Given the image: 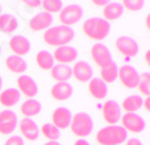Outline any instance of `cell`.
Instances as JSON below:
<instances>
[{
    "instance_id": "41",
    "label": "cell",
    "mask_w": 150,
    "mask_h": 145,
    "mask_svg": "<svg viewBox=\"0 0 150 145\" xmlns=\"http://www.w3.org/2000/svg\"><path fill=\"white\" fill-rule=\"evenodd\" d=\"M43 145H61L58 141H47V142H45Z\"/></svg>"
},
{
    "instance_id": "12",
    "label": "cell",
    "mask_w": 150,
    "mask_h": 145,
    "mask_svg": "<svg viewBox=\"0 0 150 145\" xmlns=\"http://www.w3.org/2000/svg\"><path fill=\"white\" fill-rule=\"evenodd\" d=\"M18 126V115L15 111L7 109L0 111V134H11Z\"/></svg>"
},
{
    "instance_id": "33",
    "label": "cell",
    "mask_w": 150,
    "mask_h": 145,
    "mask_svg": "<svg viewBox=\"0 0 150 145\" xmlns=\"http://www.w3.org/2000/svg\"><path fill=\"white\" fill-rule=\"evenodd\" d=\"M143 6H145L143 0H125L122 3V7L127 11H131V12H137V11L142 10Z\"/></svg>"
},
{
    "instance_id": "10",
    "label": "cell",
    "mask_w": 150,
    "mask_h": 145,
    "mask_svg": "<svg viewBox=\"0 0 150 145\" xmlns=\"http://www.w3.org/2000/svg\"><path fill=\"white\" fill-rule=\"evenodd\" d=\"M103 118L108 125H116L122 117V109L116 100H107L101 106Z\"/></svg>"
},
{
    "instance_id": "2",
    "label": "cell",
    "mask_w": 150,
    "mask_h": 145,
    "mask_svg": "<svg viewBox=\"0 0 150 145\" xmlns=\"http://www.w3.org/2000/svg\"><path fill=\"white\" fill-rule=\"evenodd\" d=\"M81 30L85 36L89 39L93 41H103L105 37L110 34L111 26L107 21H104L103 18L95 16V18H89L83 23Z\"/></svg>"
},
{
    "instance_id": "13",
    "label": "cell",
    "mask_w": 150,
    "mask_h": 145,
    "mask_svg": "<svg viewBox=\"0 0 150 145\" xmlns=\"http://www.w3.org/2000/svg\"><path fill=\"white\" fill-rule=\"evenodd\" d=\"M19 131H21V137L26 138L28 141H35L39 137V127L35 124V121L31 118H22V121L18 124Z\"/></svg>"
},
{
    "instance_id": "28",
    "label": "cell",
    "mask_w": 150,
    "mask_h": 145,
    "mask_svg": "<svg viewBox=\"0 0 150 145\" xmlns=\"http://www.w3.org/2000/svg\"><path fill=\"white\" fill-rule=\"evenodd\" d=\"M35 63L42 71H50L54 67V58L53 54L47 50H39L35 56Z\"/></svg>"
},
{
    "instance_id": "27",
    "label": "cell",
    "mask_w": 150,
    "mask_h": 145,
    "mask_svg": "<svg viewBox=\"0 0 150 145\" xmlns=\"http://www.w3.org/2000/svg\"><path fill=\"white\" fill-rule=\"evenodd\" d=\"M118 65L115 64V61L112 60L110 64H107L105 67L100 68V77L105 84H110V83H114L118 79Z\"/></svg>"
},
{
    "instance_id": "18",
    "label": "cell",
    "mask_w": 150,
    "mask_h": 145,
    "mask_svg": "<svg viewBox=\"0 0 150 145\" xmlns=\"http://www.w3.org/2000/svg\"><path fill=\"white\" fill-rule=\"evenodd\" d=\"M53 23V16L45 11L38 12L37 15H34L30 22H28V27L31 31H42V30H47L52 27Z\"/></svg>"
},
{
    "instance_id": "14",
    "label": "cell",
    "mask_w": 150,
    "mask_h": 145,
    "mask_svg": "<svg viewBox=\"0 0 150 145\" xmlns=\"http://www.w3.org/2000/svg\"><path fill=\"white\" fill-rule=\"evenodd\" d=\"M72 77L80 83H88L93 79V68L87 61H77L72 68Z\"/></svg>"
},
{
    "instance_id": "9",
    "label": "cell",
    "mask_w": 150,
    "mask_h": 145,
    "mask_svg": "<svg viewBox=\"0 0 150 145\" xmlns=\"http://www.w3.org/2000/svg\"><path fill=\"white\" fill-rule=\"evenodd\" d=\"M115 48L125 57H135L139 52V45L134 38L127 36L118 37L115 41Z\"/></svg>"
},
{
    "instance_id": "25",
    "label": "cell",
    "mask_w": 150,
    "mask_h": 145,
    "mask_svg": "<svg viewBox=\"0 0 150 145\" xmlns=\"http://www.w3.org/2000/svg\"><path fill=\"white\" fill-rule=\"evenodd\" d=\"M42 110V104L39 100L34 99H26L21 104V113L25 118H31L34 115H38Z\"/></svg>"
},
{
    "instance_id": "7",
    "label": "cell",
    "mask_w": 150,
    "mask_h": 145,
    "mask_svg": "<svg viewBox=\"0 0 150 145\" xmlns=\"http://www.w3.org/2000/svg\"><path fill=\"white\" fill-rule=\"evenodd\" d=\"M18 91L21 95H25L27 99H34L35 96L38 95V84L34 79L28 75H21L16 80Z\"/></svg>"
},
{
    "instance_id": "24",
    "label": "cell",
    "mask_w": 150,
    "mask_h": 145,
    "mask_svg": "<svg viewBox=\"0 0 150 145\" xmlns=\"http://www.w3.org/2000/svg\"><path fill=\"white\" fill-rule=\"evenodd\" d=\"M21 100V94L16 88H7L0 92V104L4 107H14Z\"/></svg>"
},
{
    "instance_id": "43",
    "label": "cell",
    "mask_w": 150,
    "mask_h": 145,
    "mask_svg": "<svg viewBox=\"0 0 150 145\" xmlns=\"http://www.w3.org/2000/svg\"><path fill=\"white\" fill-rule=\"evenodd\" d=\"M1 87H3V79L0 76V92H1Z\"/></svg>"
},
{
    "instance_id": "38",
    "label": "cell",
    "mask_w": 150,
    "mask_h": 145,
    "mask_svg": "<svg viewBox=\"0 0 150 145\" xmlns=\"http://www.w3.org/2000/svg\"><path fill=\"white\" fill-rule=\"evenodd\" d=\"M95 6H98V7H105L107 4H108V1L107 0H101V1H93Z\"/></svg>"
},
{
    "instance_id": "11",
    "label": "cell",
    "mask_w": 150,
    "mask_h": 145,
    "mask_svg": "<svg viewBox=\"0 0 150 145\" xmlns=\"http://www.w3.org/2000/svg\"><path fill=\"white\" fill-rule=\"evenodd\" d=\"M91 58L99 68L105 67L107 64H110L112 61V56L110 49L100 42L95 43L91 48Z\"/></svg>"
},
{
    "instance_id": "42",
    "label": "cell",
    "mask_w": 150,
    "mask_h": 145,
    "mask_svg": "<svg viewBox=\"0 0 150 145\" xmlns=\"http://www.w3.org/2000/svg\"><path fill=\"white\" fill-rule=\"evenodd\" d=\"M149 19H150V16H149V15H147V16H146V21H145V23H146V28H147V30H149V28H150V23H149Z\"/></svg>"
},
{
    "instance_id": "45",
    "label": "cell",
    "mask_w": 150,
    "mask_h": 145,
    "mask_svg": "<svg viewBox=\"0 0 150 145\" xmlns=\"http://www.w3.org/2000/svg\"><path fill=\"white\" fill-rule=\"evenodd\" d=\"M0 53H1V52H0Z\"/></svg>"
},
{
    "instance_id": "19",
    "label": "cell",
    "mask_w": 150,
    "mask_h": 145,
    "mask_svg": "<svg viewBox=\"0 0 150 145\" xmlns=\"http://www.w3.org/2000/svg\"><path fill=\"white\" fill-rule=\"evenodd\" d=\"M50 95H52L53 99L64 102L73 95V87L69 83H56L50 88Z\"/></svg>"
},
{
    "instance_id": "17",
    "label": "cell",
    "mask_w": 150,
    "mask_h": 145,
    "mask_svg": "<svg viewBox=\"0 0 150 145\" xmlns=\"http://www.w3.org/2000/svg\"><path fill=\"white\" fill-rule=\"evenodd\" d=\"M73 114L70 113V110L67 107H57L52 114V124L58 129H68L70 126V121H72Z\"/></svg>"
},
{
    "instance_id": "15",
    "label": "cell",
    "mask_w": 150,
    "mask_h": 145,
    "mask_svg": "<svg viewBox=\"0 0 150 145\" xmlns=\"http://www.w3.org/2000/svg\"><path fill=\"white\" fill-rule=\"evenodd\" d=\"M53 58H54V63L58 64H68L76 61L77 58V50L76 48L70 45H65V46H59V48H56V50L53 52Z\"/></svg>"
},
{
    "instance_id": "35",
    "label": "cell",
    "mask_w": 150,
    "mask_h": 145,
    "mask_svg": "<svg viewBox=\"0 0 150 145\" xmlns=\"http://www.w3.org/2000/svg\"><path fill=\"white\" fill-rule=\"evenodd\" d=\"M25 6H27V7H31V8H38L41 7V1H38V0H27V1H25Z\"/></svg>"
},
{
    "instance_id": "29",
    "label": "cell",
    "mask_w": 150,
    "mask_h": 145,
    "mask_svg": "<svg viewBox=\"0 0 150 145\" xmlns=\"http://www.w3.org/2000/svg\"><path fill=\"white\" fill-rule=\"evenodd\" d=\"M143 99L139 95H129L123 99L120 109H123L126 113H137L142 107Z\"/></svg>"
},
{
    "instance_id": "1",
    "label": "cell",
    "mask_w": 150,
    "mask_h": 145,
    "mask_svg": "<svg viewBox=\"0 0 150 145\" xmlns=\"http://www.w3.org/2000/svg\"><path fill=\"white\" fill-rule=\"evenodd\" d=\"M74 38V30L72 27H67V26H53V27L47 28L43 33V41L45 43L54 48H59V46L69 45Z\"/></svg>"
},
{
    "instance_id": "6",
    "label": "cell",
    "mask_w": 150,
    "mask_h": 145,
    "mask_svg": "<svg viewBox=\"0 0 150 145\" xmlns=\"http://www.w3.org/2000/svg\"><path fill=\"white\" fill-rule=\"evenodd\" d=\"M118 79L120 80L123 87L133 90L137 88V85L139 83V73L131 65H122L118 69Z\"/></svg>"
},
{
    "instance_id": "40",
    "label": "cell",
    "mask_w": 150,
    "mask_h": 145,
    "mask_svg": "<svg viewBox=\"0 0 150 145\" xmlns=\"http://www.w3.org/2000/svg\"><path fill=\"white\" fill-rule=\"evenodd\" d=\"M145 63H146V65H150V52L149 50L145 53Z\"/></svg>"
},
{
    "instance_id": "3",
    "label": "cell",
    "mask_w": 150,
    "mask_h": 145,
    "mask_svg": "<svg viewBox=\"0 0 150 145\" xmlns=\"http://www.w3.org/2000/svg\"><path fill=\"white\" fill-rule=\"evenodd\" d=\"M127 140V131L119 125H108L96 133V141L100 145H120Z\"/></svg>"
},
{
    "instance_id": "34",
    "label": "cell",
    "mask_w": 150,
    "mask_h": 145,
    "mask_svg": "<svg viewBox=\"0 0 150 145\" xmlns=\"http://www.w3.org/2000/svg\"><path fill=\"white\" fill-rule=\"evenodd\" d=\"M4 145H25V141L21 136H10L8 140H6Z\"/></svg>"
},
{
    "instance_id": "21",
    "label": "cell",
    "mask_w": 150,
    "mask_h": 145,
    "mask_svg": "<svg viewBox=\"0 0 150 145\" xmlns=\"http://www.w3.org/2000/svg\"><path fill=\"white\" fill-rule=\"evenodd\" d=\"M125 8L122 7V3L118 1H108V4L103 7V19L110 23L111 21H118L123 15Z\"/></svg>"
},
{
    "instance_id": "36",
    "label": "cell",
    "mask_w": 150,
    "mask_h": 145,
    "mask_svg": "<svg viewBox=\"0 0 150 145\" xmlns=\"http://www.w3.org/2000/svg\"><path fill=\"white\" fill-rule=\"evenodd\" d=\"M126 145H142V142L138 138H127L126 140Z\"/></svg>"
},
{
    "instance_id": "8",
    "label": "cell",
    "mask_w": 150,
    "mask_h": 145,
    "mask_svg": "<svg viewBox=\"0 0 150 145\" xmlns=\"http://www.w3.org/2000/svg\"><path fill=\"white\" fill-rule=\"evenodd\" d=\"M120 122H122V127L127 133L129 131H131V133H141V131H143L145 126H146L145 119L137 113L123 114L120 117Z\"/></svg>"
},
{
    "instance_id": "20",
    "label": "cell",
    "mask_w": 150,
    "mask_h": 145,
    "mask_svg": "<svg viewBox=\"0 0 150 145\" xmlns=\"http://www.w3.org/2000/svg\"><path fill=\"white\" fill-rule=\"evenodd\" d=\"M88 91L93 96L95 99H104L107 94H108V87L101 79L99 77H93L92 80L88 82Z\"/></svg>"
},
{
    "instance_id": "23",
    "label": "cell",
    "mask_w": 150,
    "mask_h": 145,
    "mask_svg": "<svg viewBox=\"0 0 150 145\" xmlns=\"http://www.w3.org/2000/svg\"><path fill=\"white\" fill-rule=\"evenodd\" d=\"M50 75L57 83H68L72 77V68L65 64H54L50 69Z\"/></svg>"
},
{
    "instance_id": "5",
    "label": "cell",
    "mask_w": 150,
    "mask_h": 145,
    "mask_svg": "<svg viewBox=\"0 0 150 145\" xmlns=\"http://www.w3.org/2000/svg\"><path fill=\"white\" fill-rule=\"evenodd\" d=\"M84 11L77 4H70L67 7H62V10L58 12V19L61 22V26L72 27L73 25L79 23L83 19Z\"/></svg>"
},
{
    "instance_id": "44",
    "label": "cell",
    "mask_w": 150,
    "mask_h": 145,
    "mask_svg": "<svg viewBox=\"0 0 150 145\" xmlns=\"http://www.w3.org/2000/svg\"><path fill=\"white\" fill-rule=\"evenodd\" d=\"M0 14H1V4H0Z\"/></svg>"
},
{
    "instance_id": "30",
    "label": "cell",
    "mask_w": 150,
    "mask_h": 145,
    "mask_svg": "<svg viewBox=\"0 0 150 145\" xmlns=\"http://www.w3.org/2000/svg\"><path fill=\"white\" fill-rule=\"evenodd\" d=\"M39 134H42L49 141H58L61 137V130H58L53 124H43L39 129Z\"/></svg>"
},
{
    "instance_id": "16",
    "label": "cell",
    "mask_w": 150,
    "mask_h": 145,
    "mask_svg": "<svg viewBox=\"0 0 150 145\" xmlns=\"http://www.w3.org/2000/svg\"><path fill=\"white\" fill-rule=\"evenodd\" d=\"M8 45H10V49L14 53V56H18V57H23L26 54H28L30 49H31L30 41L23 36H12L10 38Z\"/></svg>"
},
{
    "instance_id": "32",
    "label": "cell",
    "mask_w": 150,
    "mask_h": 145,
    "mask_svg": "<svg viewBox=\"0 0 150 145\" xmlns=\"http://www.w3.org/2000/svg\"><path fill=\"white\" fill-rule=\"evenodd\" d=\"M138 90L142 95H145L147 98L150 94V73L146 72V73L139 75V83H138Z\"/></svg>"
},
{
    "instance_id": "22",
    "label": "cell",
    "mask_w": 150,
    "mask_h": 145,
    "mask_svg": "<svg viewBox=\"0 0 150 145\" xmlns=\"http://www.w3.org/2000/svg\"><path fill=\"white\" fill-rule=\"evenodd\" d=\"M6 68H7L10 72L16 75H23L27 71V63L23 57H18L11 54L6 58Z\"/></svg>"
},
{
    "instance_id": "4",
    "label": "cell",
    "mask_w": 150,
    "mask_h": 145,
    "mask_svg": "<svg viewBox=\"0 0 150 145\" xmlns=\"http://www.w3.org/2000/svg\"><path fill=\"white\" fill-rule=\"evenodd\" d=\"M70 130L76 137L84 138L92 133L93 130V121L91 115L87 113H76L70 121Z\"/></svg>"
},
{
    "instance_id": "26",
    "label": "cell",
    "mask_w": 150,
    "mask_h": 145,
    "mask_svg": "<svg viewBox=\"0 0 150 145\" xmlns=\"http://www.w3.org/2000/svg\"><path fill=\"white\" fill-rule=\"evenodd\" d=\"M19 26L18 18L12 14H0V31L3 34H12Z\"/></svg>"
},
{
    "instance_id": "39",
    "label": "cell",
    "mask_w": 150,
    "mask_h": 145,
    "mask_svg": "<svg viewBox=\"0 0 150 145\" xmlns=\"http://www.w3.org/2000/svg\"><path fill=\"white\" fill-rule=\"evenodd\" d=\"M73 145H91L89 142L87 141V140H83V138H80V140H77V141H74Z\"/></svg>"
},
{
    "instance_id": "37",
    "label": "cell",
    "mask_w": 150,
    "mask_h": 145,
    "mask_svg": "<svg viewBox=\"0 0 150 145\" xmlns=\"http://www.w3.org/2000/svg\"><path fill=\"white\" fill-rule=\"evenodd\" d=\"M142 106L143 107H145V110H146V111H149V110H150V99H149V98H145V100H143V102H142Z\"/></svg>"
},
{
    "instance_id": "31",
    "label": "cell",
    "mask_w": 150,
    "mask_h": 145,
    "mask_svg": "<svg viewBox=\"0 0 150 145\" xmlns=\"http://www.w3.org/2000/svg\"><path fill=\"white\" fill-rule=\"evenodd\" d=\"M41 7L45 10L47 14H57L62 10V1L61 0H45L41 1Z\"/></svg>"
}]
</instances>
